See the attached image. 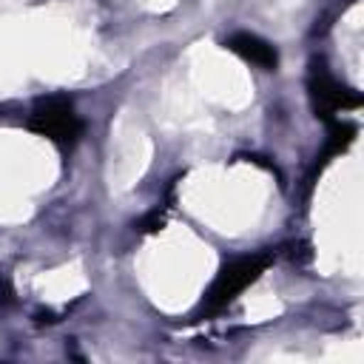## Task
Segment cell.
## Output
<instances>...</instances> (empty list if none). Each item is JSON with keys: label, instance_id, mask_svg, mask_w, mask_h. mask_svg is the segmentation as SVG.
Here are the masks:
<instances>
[{"label": "cell", "instance_id": "obj_1", "mask_svg": "<svg viewBox=\"0 0 364 364\" xmlns=\"http://www.w3.org/2000/svg\"><path fill=\"white\" fill-rule=\"evenodd\" d=\"M270 259H273L270 253H250V256H239V259L228 262V264L216 273L210 290L205 293L202 310H205L208 316L225 310L247 284H253V282L264 273V267L270 264Z\"/></svg>", "mask_w": 364, "mask_h": 364}, {"label": "cell", "instance_id": "obj_2", "mask_svg": "<svg viewBox=\"0 0 364 364\" xmlns=\"http://www.w3.org/2000/svg\"><path fill=\"white\" fill-rule=\"evenodd\" d=\"M28 128L60 148H71L82 134V119L74 114V102L68 97H43L28 117Z\"/></svg>", "mask_w": 364, "mask_h": 364}, {"label": "cell", "instance_id": "obj_3", "mask_svg": "<svg viewBox=\"0 0 364 364\" xmlns=\"http://www.w3.org/2000/svg\"><path fill=\"white\" fill-rule=\"evenodd\" d=\"M310 102H313V111L316 117H321L324 122L336 119V114L347 111V108H358L361 105V94L341 85L338 80H333L324 68H313L310 74Z\"/></svg>", "mask_w": 364, "mask_h": 364}, {"label": "cell", "instance_id": "obj_4", "mask_svg": "<svg viewBox=\"0 0 364 364\" xmlns=\"http://www.w3.org/2000/svg\"><path fill=\"white\" fill-rule=\"evenodd\" d=\"M225 46H228L233 54H239L242 60H247V63H253V65H259V68H264V71H276V65H279V51H276L267 40H262L259 34L236 31V34H230V37L225 40Z\"/></svg>", "mask_w": 364, "mask_h": 364}, {"label": "cell", "instance_id": "obj_5", "mask_svg": "<svg viewBox=\"0 0 364 364\" xmlns=\"http://www.w3.org/2000/svg\"><path fill=\"white\" fill-rule=\"evenodd\" d=\"M330 134L324 139V151H321V162H330L333 156H338L355 136V128L350 122H341V119H330Z\"/></svg>", "mask_w": 364, "mask_h": 364}, {"label": "cell", "instance_id": "obj_6", "mask_svg": "<svg viewBox=\"0 0 364 364\" xmlns=\"http://www.w3.org/2000/svg\"><path fill=\"white\" fill-rule=\"evenodd\" d=\"M162 222H165V219H162V213H159V210H154V213H148V216L142 219V230L154 233V230H159V228H162Z\"/></svg>", "mask_w": 364, "mask_h": 364}]
</instances>
